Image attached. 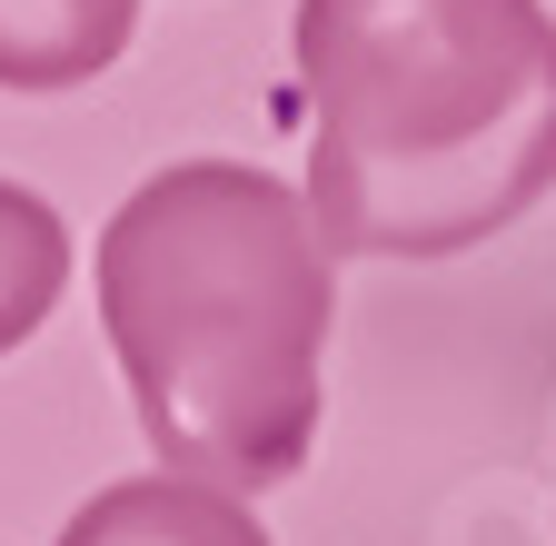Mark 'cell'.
Here are the masks:
<instances>
[{"label":"cell","mask_w":556,"mask_h":546,"mask_svg":"<svg viewBox=\"0 0 556 546\" xmlns=\"http://www.w3.org/2000/svg\"><path fill=\"white\" fill-rule=\"evenodd\" d=\"M90 279L160 467L229 497L289 487L328 418L338 328L308 189L249 160H169L110 209Z\"/></svg>","instance_id":"6da1fadb"},{"label":"cell","mask_w":556,"mask_h":546,"mask_svg":"<svg viewBox=\"0 0 556 546\" xmlns=\"http://www.w3.org/2000/svg\"><path fill=\"white\" fill-rule=\"evenodd\" d=\"M289 50L328 258H457L556 189L546 0H299Z\"/></svg>","instance_id":"7a4b0ae2"},{"label":"cell","mask_w":556,"mask_h":546,"mask_svg":"<svg viewBox=\"0 0 556 546\" xmlns=\"http://www.w3.org/2000/svg\"><path fill=\"white\" fill-rule=\"evenodd\" d=\"M50 546H268V526L249 517V497L160 467V477H119V487H100Z\"/></svg>","instance_id":"3957f363"},{"label":"cell","mask_w":556,"mask_h":546,"mask_svg":"<svg viewBox=\"0 0 556 546\" xmlns=\"http://www.w3.org/2000/svg\"><path fill=\"white\" fill-rule=\"evenodd\" d=\"M139 30V0H0V90H80Z\"/></svg>","instance_id":"277c9868"},{"label":"cell","mask_w":556,"mask_h":546,"mask_svg":"<svg viewBox=\"0 0 556 546\" xmlns=\"http://www.w3.org/2000/svg\"><path fill=\"white\" fill-rule=\"evenodd\" d=\"M70 289V229L40 189L0 179V358L21 348V338H40V318L60 308Z\"/></svg>","instance_id":"5b68a950"}]
</instances>
